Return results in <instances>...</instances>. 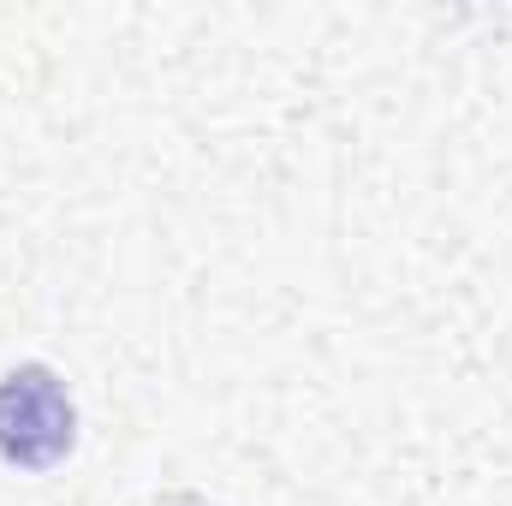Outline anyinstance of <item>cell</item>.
Instances as JSON below:
<instances>
[{"instance_id": "cell-1", "label": "cell", "mask_w": 512, "mask_h": 506, "mask_svg": "<svg viewBox=\"0 0 512 506\" xmlns=\"http://www.w3.org/2000/svg\"><path fill=\"white\" fill-rule=\"evenodd\" d=\"M78 447V405L72 387L48 364H18L0 376V459L12 471H54Z\"/></svg>"}]
</instances>
